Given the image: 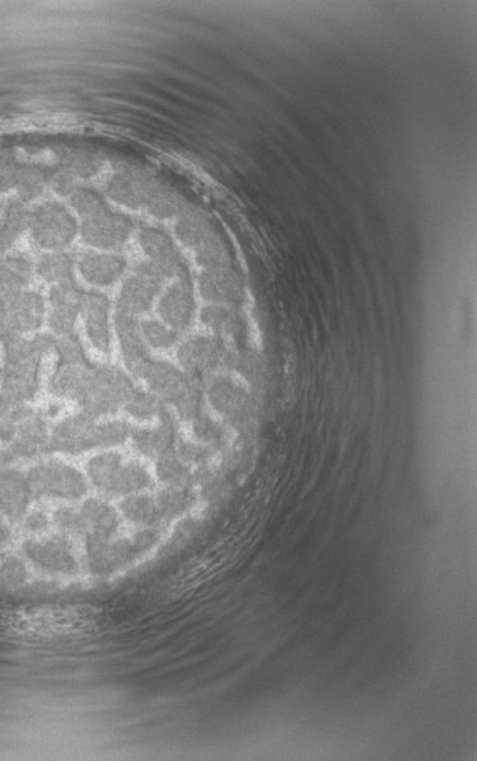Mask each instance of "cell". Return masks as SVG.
Masks as SVG:
<instances>
[{"mask_svg": "<svg viewBox=\"0 0 477 761\" xmlns=\"http://www.w3.org/2000/svg\"><path fill=\"white\" fill-rule=\"evenodd\" d=\"M161 537L157 529L139 530L138 534L123 540H97L87 538L88 567L93 574L105 576L132 564L153 549Z\"/></svg>", "mask_w": 477, "mask_h": 761, "instance_id": "6da1fadb", "label": "cell"}, {"mask_svg": "<svg viewBox=\"0 0 477 761\" xmlns=\"http://www.w3.org/2000/svg\"><path fill=\"white\" fill-rule=\"evenodd\" d=\"M91 481L109 496L138 493L153 485L150 473L142 464L124 463L120 453H102L88 464Z\"/></svg>", "mask_w": 477, "mask_h": 761, "instance_id": "7a4b0ae2", "label": "cell"}, {"mask_svg": "<svg viewBox=\"0 0 477 761\" xmlns=\"http://www.w3.org/2000/svg\"><path fill=\"white\" fill-rule=\"evenodd\" d=\"M135 390L132 381L117 367L94 366L87 387L77 401L82 413L96 419L126 405Z\"/></svg>", "mask_w": 477, "mask_h": 761, "instance_id": "3957f363", "label": "cell"}, {"mask_svg": "<svg viewBox=\"0 0 477 761\" xmlns=\"http://www.w3.org/2000/svg\"><path fill=\"white\" fill-rule=\"evenodd\" d=\"M32 497L74 500L87 493V482L79 470L64 463L40 464L26 475Z\"/></svg>", "mask_w": 477, "mask_h": 761, "instance_id": "277c9868", "label": "cell"}, {"mask_svg": "<svg viewBox=\"0 0 477 761\" xmlns=\"http://www.w3.org/2000/svg\"><path fill=\"white\" fill-rule=\"evenodd\" d=\"M29 227L35 244L49 250L67 247L76 236V221L58 203H46L38 207L29 218Z\"/></svg>", "mask_w": 477, "mask_h": 761, "instance_id": "5b68a950", "label": "cell"}, {"mask_svg": "<svg viewBox=\"0 0 477 761\" xmlns=\"http://www.w3.org/2000/svg\"><path fill=\"white\" fill-rule=\"evenodd\" d=\"M43 316L44 302L38 293H11L0 301V340L37 330Z\"/></svg>", "mask_w": 477, "mask_h": 761, "instance_id": "8992f818", "label": "cell"}, {"mask_svg": "<svg viewBox=\"0 0 477 761\" xmlns=\"http://www.w3.org/2000/svg\"><path fill=\"white\" fill-rule=\"evenodd\" d=\"M26 558L47 574H74L77 570L73 544L61 535L28 540L23 544Z\"/></svg>", "mask_w": 477, "mask_h": 761, "instance_id": "52a82bcc", "label": "cell"}, {"mask_svg": "<svg viewBox=\"0 0 477 761\" xmlns=\"http://www.w3.org/2000/svg\"><path fill=\"white\" fill-rule=\"evenodd\" d=\"M164 280V275L153 263H139L136 266V274L126 281L121 290L118 310L132 316L147 312L153 304V299L161 290Z\"/></svg>", "mask_w": 477, "mask_h": 761, "instance_id": "ba28073f", "label": "cell"}, {"mask_svg": "<svg viewBox=\"0 0 477 761\" xmlns=\"http://www.w3.org/2000/svg\"><path fill=\"white\" fill-rule=\"evenodd\" d=\"M132 230L133 222L127 216L105 209L85 218L82 235L93 247L117 250L126 244Z\"/></svg>", "mask_w": 477, "mask_h": 761, "instance_id": "9c48e42d", "label": "cell"}, {"mask_svg": "<svg viewBox=\"0 0 477 761\" xmlns=\"http://www.w3.org/2000/svg\"><path fill=\"white\" fill-rule=\"evenodd\" d=\"M49 438L43 417L32 411L17 425L16 435L7 444V449L0 452V467L8 466L19 458H31L38 453L47 452Z\"/></svg>", "mask_w": 477, "mask_h": 761, "instance_id": "30bf717a", "label": "cell"}, {"mask_svg": "<svg viewBox=\"0 0 477 761\" xmlns=\"http://www.w3.org/2000/svg\"><path fill=\"white\" fill-rule=\"evenodd\" d=\"M139 244L165 278L179 277L180 280H189L185 259L167 233L157 228H144L139 233Z\"/></svg>", "mask_w": 477, "mask_h": 761, "instance_id": "8fae6325", "label": "cell"}, {"mask_svg": "<svg viewBox=\"0 0 477 761\" xmlns=\"http://www.w3.org/2000/svg\"><path fill=\"white\" fill-rule=\"evenodd\" d=\"M179 360L194 376L212 372L224 364H230L231 354L221 340L213 337L195 336L183 343Z\"/></svg>", "mask_w": 477, "mask_h": 761, "instance_id": "7c38bea8", "label": "cell"}, {"mask_svg": "<svg viewBox=\"0 0 477 761\" xmlns=\"http://www.w3.org/2000/svg\"><path fill=\"white\" fill-rule=\"evenodd\" d=\"M94 429H96V422L88 414L81 413L68 417L53 429L47 452L52 450V452L76 455V453L93 449L96 447L94 446Z\"/></svg>", "mask_w": 477, "mask_h": 761, "instance_id": "4fadbf2b", "label": "cell"}, {"mask_svg": "<svg viewBox=\"0 0 477 761\" xmlns=\"http://www.w3.org/2000/svg\"><path fill=\"white\" fill-rule=\"evenodd\" d=\"M194 312L195 299L189 280L174 283L159 302V313L173 330L183 331L191 327Z\"/></svg>", "mask_w": 477, "mask_h": 761, "instance_id": "5bb4252c", "label": "cell"}, {"mask_svg": "<svg viewBox=\"0 0 477 761\" xmlns=\"http://www.w3.org/2000/svg\"><path fill=\"white\" fill-rule=\"evenodd\" d=\"M77 515H79L77 534H84L87 538L112 540L120 527L117 512L108 503L100 502V500H88L77 509Z\"/></svg>", "mask_w": 477, "mask_h": 761, "instance_id": "9a60e30c", "label": "cell"}, {"mask_svg": "<svg viewBox=\"0 0 477 761\" xmlns=\"http://www.w3.org/2000/svg\"><path fill=\"white\" fill-rule=\"evenodd\" d=\"M115 325H117L118 337H120L126 366L129 367L130 372L142 376L151 358L148 355L147 349H145L144 342H142L135 318L129 315V313L118 310Z\"/></svg>", "mask_w": 477, "mask_h": 761, "instance_id": "2e32d148", "label": "cell"}, {"mask_svg": "<svg viewBox=\"0 0 477 761\" xmlns=\"http://www.w3.org/2000/svg\"><path fill=\"white\" fill-rule=\"evenodd\" d=\"M26 476L19 470H4L0 473V515L19 520L25 515L31 500Z\"/></svg>", "mask_w": 477, "mask_h": 761, "instance_id": "e0dca14e", "label": "cell"}, {"mask_svg": "<svg viewBox=\"0 0 477 761\" xmlns=\"http://www.w3.org/2000/svg\"><path fill=\"white\" fill-rule=\"evenodd\" d=\"M161 423L154 428H138L132 432L133 444L136 450L148 458H161L173 452L174 422L167 411L162 410Z\"/></svg>", "mask_w": 477, "mask_h": 761, "instance_id": "ac0fdd59", "label": "cell"}, {"mask_svg": "<svg viewBox=\"0 0 477 761\" xmlns=\"http://www.w3.org/2000/svg\"><path fill=\"white\" fill-rule=\"evenodd\" d=\"M159 183L147 174L129 173L117 174L111 183V195L120 203L132 209L147 207Z\"/></svg>", "mask_w": 477, "mask_h": 761, "instance_id": "d6986e66", "label": "cell"}, {"mask_svg": "<svg viewBox=\"0 0 477 761\" xmlns=\"http://www.w3.org/2000/svg\"><path fill=\"white\" fill-rule=\"evenodd\" d=\"M209 398L213 407L231 422L244 419L250 405L247 392L239 384L234 383L233 379L224 378V376L213 381Z\"/></svg>", "mask_w": 477, "mask_h": 761, "instance_id": "ffe728a7", "label": "cell"}, {"mask_svg": "<svg viewBox=\"0 0 477 761\" xmlns=\"http://www.w3.org/2000/svg\"><path fill=\"white\" fill-rule=\"evenodd\" d=\"M94 366L90 361H58L50 390L62 398L77 399L87 387Z\"/></svg>", "mask_w": 477, "mask_h": 761, "instance_id": "44dd1931", "label": "cell"}, {"mask_svg": "<svg viewBox=\"0 0 477 761\" xmlns=\"http://www.w3.org/2000/svg\"><path fill=\"white\" fill-rule=\"evenodd\" d=\"M201 295L210 301L239 304L242 301L241 281L230 268L207 269L200 277Z\"/></svg>", "mask_w": 477, "mask_h": 761, "instance_id": "7402d4cb", "label": "cell"}, {"mask_svg": "<svg viewBox=\"0 0 477 761\" xmlns=\"http://www.w3.org/2000/svg\"><path fill=\"white\" fill-rule=\"evenodd\" d=\"M85 322H87L88 336L91 342L102 352L109 351V325L108 310L109 301L105 295L90 293L85 295L84 306Z\"/></svg>", "mask_w": 477, "mask_h": 761, "instance_id": "603a6c76", "label": "cell"}, {"mask_svg": "<svg viewBox=\"0 0 477 761\" xmlns=\"http://www.w3.org/2000/svg\"><path fill=\"white\" fill-rule=\"evenodd\" d=\"M142 378H145L154 392L159 393L171 404V401L182 392L183 387L188 383L189 376L183 375L173 364L151 360L145 367Z\"/></svg>", "mask_w": 477, "mask_h": 761, "instance_id": "cb8c5ba5", "label": "cell"}, {"mask_svg": "<svg viewBox=\"0 0 477 761\" xmlns=\"http://www.w3.org/2000/svg\"><path fill=\"white\" fill-rule=\"evenodd\" d=\"M82 274L90 283L97 286H108L115 283L123 274L126 262L121 257L102 256V254H85L81 263Z\"/></svg>", "mask_w": 477, "mask_h": 761, "instance_id": "d4e9b609", "label": "cell"}, {"mask_svg": "<svg viewBox=\"0 0 477 761\" xmlns=\"http://www.w3.org/2000/svg\"><path fill=\"white\" fill-rule=\"evenodd\" d=\"M176 233L183 244L195 251L201 250L210 242L218 239L209 219L195 212L186 213L180 218Z\"/></svg>", "mask_w": 477, "mask_h": 761, "instance_id": "484cf974", "label": "cell"}, {"mask_svg": "<svg viewBox=\"0 0 477 761\" xmlns=\"http://www.w3.org/2000/svg\"><path fill=\"white\" fill-rule=\"evenodd\" d=\"M121 509L132 523L139 526L154 527L164 521L156 497L147 496V494L129 497L121 503Z\"/></svg>", "mask_w": 477, "mask_h": 761, "instance_id": "4316f807", "label": "cell"}, {"mask_svg": "<svg viewBox=\"0 0 477 761\" xmlns=\"http://www.w3.org/2000/svg\"><path fill=\"white\" fill-rule=\"evenodd\" d=\"M201 321L219 336L237 337L242 334V319L234 310L227 307L210 306L201 313Z\"/></svg>", "mask_w": 477, "mask_h": 761, "instance_id": "83f0119b", "label": "cell"}, {"mask_svg": "<svg viewBox=\"0 0 477 761\" xmlns=\"http://www.w3.org/2000/svg\"><path fill=\"white\" fill-rule=\"evenodd\" d=\"M156 502L161 509L162 518L168 521L185 514L194 505L195 497L188 488L170 487L157 494Z\"/></svg>", "mask_w": 477, "mask_h": 761, "instance_id": "f1b7e54d", "label": "cell"}, {"mask_svg": "<svg viewBox=\"0 0 477 761\" xmlns=\"http://www.w3.org/2000/svg\"><path fill=\"white\" fill-rule=\"evenodd\" d=\"M159 479L170 487H185L192 481L191 472L173 452L161 456L157 461Z\"/></svg>", "mask_w": 477, "mask_h": 761, "instance_id": "f546056e", "label": "cell"}, {"mask_svg": "<svg viewBox=\"0 0 477 761\" xmlns=\"http://www.w3.org/2000/svg\"><path fill=\"white\" fill-rule=\"evenodd\" d=\"M171 404L177 408L183 419L194 420L200 414L201 387L197 376H189L188 383L183 387L182 392L171 401Z\"/></svg>", "mask_w": 477, "mask_h": 761, "instance_id": "4dcf8cb0", "label": "cell"}, {"mask_svg": "<svg viewBox=\"0 0 477 761\" xmlns=\"http://www.w3.org/2000/svg\"><path fill=\"white\" fill-rule=\"evenodd\" d=\"M182 207L179 195L162 185L157 186L147 204L148 212L157 218H173L174 215L182 212Z\"/></svg>", "mask_w": 477, "mask_h": 761, "instance_id": "1f68e13d", "label": "cell"}, {"mask_svg": "<svg viewBox=\"0 0 477 761\" xmlns=\"http://www.w3.org/2000/svg\"><path fill=\"white\" fill-rule=\"evenodd\" d=\"M70 257L64 256V254H49L44 256L38 263V272L44 280L50 281V283H64V281L73 280L71 275Z\"/></svg>", "mask_w": 477, "mask_h": 761, "instance_id": "d6a6232c", "label": "cell"}, {"mask_svg": "<svg viewBox=\"0 0 477 761\" xmlns=\"http://www.w3.org/2000/svg\"><path fill=\"white\" fill-rule=\"evenodd\" d=\"M124 407H126L127 413L141 420L153 419L154 416L161 414V411L164 410L156 396L142 392V390H135Z\"/></svg>", "mask_w": 477, "mask_h": 761, "instance_id": "836d02e7", "label": "cell"}, {"mask_svg": "<svg viewBox=\"0 0 477 761\" xmlns=\"http://www.w3.org/2000/svg\"><path fill=\"white\" fill-rule=\"evenodd\" d=\"M28 568L17 556L0 561V588H19L28 582Z\"/></svg>", "mask_w": 477, "mask_h": 761, "instance_id": "e575fe53", "label": "cell"}, {"mask_svg": "<svg viewBox=\"0 0 477 761\" xmlns=\"http://www.w3.org/2000/svg\"><path fill=\"white\" fill-rule=\"evenodd\" d=\"M130 434V426L126 422H108L96 425L94 429V446L108 447L121 444Z\"/></svg>", "mask_w": 477, "mask_h": 761, "instance_id": "d590c367", "label": "cell"}, {"mask_svg": "<svg viewBox=\"0 0 477 761\" xmlns=\"http://www.w3.org/2000/svg\"><path fill=\"white\" fill-rule=\"evenodd\" d=\"M142 334L154 348L168 349L176 345L177 340H179V334L176 330L165 327L164 324L157 321H145L142 324Z\"/></svg>", "mask_w": 477, "mask_h": 761, "instance_id": "8d00e7d4", "label": "cell"}, {"mask_svg": "<svg viewBox=\"0 0 477 761\" xmlns=\"http://www.w3.org/2000/svg\"><path fill=\"white\" fill-rule=\"evenodd\" d=\"M194 431L198 440L210 444V446H221L222 441H224V431H222L221 426L206 414L200 413L195 417Z\"/></svg>", "mask_w": 477, "mask_h": 761, "instance_id": "74e56055", "label": "cell"}, {"mask_svg": "<svg viewBox=\"0 0 477 761\" xmlns=\"http://www.w3.org/2000/svg\"><path fill=\"white\" fill-rule=\"evenodd\" d=\"M179 455L186 463L200 464L209 458L210 452L206 447L198 446V444L182 443L180 444Z\"/></svg>", "mask_w": 477, "mask_h": 761, "instance_id": "f35d334b", "label": "cell"}, {"mask_svg": "<svg viewBox=\"0 0 477 761\" xmlns=\"http://www.w3.org/2000/svg\"><path fill=\"white\" fill-rule=\"evenodd\" d=\"M53 520L58 524L61 529L70 530L77 534L79 530V515H77V509L74 508H59L53 515Z\"/></svg>", "mask_w": 477, "mask_h": 761, "instance_id": "ab89813d", "label": "cell"}, {"mask_svg": "<svg viewBox=\"0 0 477 761\" xmlns=\"http://www.w3.org/2000/svg\"><path fill=\"white\" fill-rule=\"evenodd\" d=\"M47 526H49V518L44 512H32L25 521L26 530L29 532H41L46 530Z\"/></svg>", "mask_w": 477, "mask_h": 761, "instance_id": "60d3db41", "label": "cell"}, {"mask_svg": "<svg viewBox=\"0 0 477 761\" xmlns=\"http://www.w3.org/2000/svg\"><path fill=\"white\" fill-rule=\"evenodd\" d=\"M11 540V530L4 521L0 520V547H4Z\"/></svg>", "mask_w": 477, "mask_h": 761, "instance_id": "b9f144b4", "label": "cell"}]
</instances>
